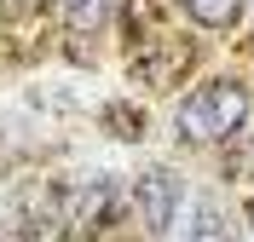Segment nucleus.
<instances>
[{
    "mask_svg": "<svg viewBox=\"0 0 254 242\" xmlns=\"http://www.w3.org/2000/svg\"><path fill=\"white\" fill-rule=\"evenodd\" d=\"M243 115H249V87H237V81H208L190 98H179L174 127H179L185 145H220V139H231L243 127Z\"/></svg>",
    "mask_w": 254,
    "mask_h": 242,
    "instance_id": "f257e3e1",
    "label": "nucleus"
},
{
    "mask_svg": "<svg viewBox=\"0 0 254 242\" xmlns=\"http://www.w3.org/2000/svg\"><path fill=\"white\" fill-rule=\"evenodd\" d=\"M133 208H139V219L150 231L168 237V225H174V213H179V179L168 173V167H150V173L139 179V191H133Z\"/></svg>",
    "mask_w": 254,
    "mask_h": 242,
    "instance_id": "f03ea898",
    "label": "nucleus"
},
{
    "mask_svg": "<svg viewBox=\"0 0 254 242\" xmlns=\"http://www.w3.org/2000/svg\"><path fill=\"white\" fill-rule=\"evenodd\" d=\"M168 242H231V219L220 213L214 196H190L185 213H174L168 225Z\"/></svg>",
    "mask_w": 254,
    "mask_h": 242,
    "instance_id": "7ed1b4c3",
    "label": "nucleus"
},
{
    "mask_svg": "<svg viewBox=\"0 0 254 242\" xmlns=\"http://www.w3.org/2000/svg\"><path fill=\"white\" fill-rule=\"evenodd\" d=\"M179 6H185L202 29H231V23L243 17V6H249V0H179Z\"/></svg>",
    "mask_w": 254,
    "mask_h": 242,
    "instance_id": "20e7f679",
    "label": "nucleus"
},
{
    "mask_svg": "<svg viewBox=\"0 0 254 242\" xmlns=\"http://www.w3.org/2000/svg\"><path fill=\"white\" fill-rule=\"evenodd\" d=\"M104 17H110V0H64V23H69L75 35L104 29Z\"/></svg>",
    "mask_w": 254,
    "mask_h": 242,
    "instance_id": "39448f33",
    "label": "nucleus"
}]
</instances>
